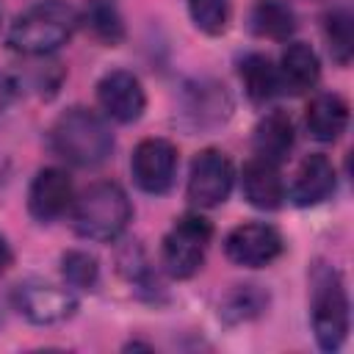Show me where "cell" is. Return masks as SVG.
I'll list each match as a JSON object with an SVG mask.
<instances>
[{"label":"cell","instance_id":"obj_1","mask_svg":"<svg viewBox=\"0 0 354 354\" xmlns=\"http://www.w3.org/2000/svg\"><path fill=\"white\" fill-rule=\"evenodd\" d=\"M77 14L72 6L58 0H41L25 8L8 28V47L22 55H47L69 41L77 28Z\"/></svg>","mask_w":354,"mask_h":354},{"label":"cell","instance_id":"obj_2","mask_svg":"<svg viewBox=\"0 0 354 354\" xmlns=\"http://www.w3.org/2000/svg\"><path fill=\"white\" fill-rule=\"evenodd\" d=\"M50 144L55 155L69 160L72 166H100L111 149H113V136L105 124L102 116H97L88 108H69L64 111L53 130H50Z\"/></svg>","mask_w":354,"mask_h":354},{"label":"cell","instance_id":"obj_3","mask_svg":"<svg viewBox=\"0 0 354 354\" xmlns=\"http://www.w3.org/2000/svg\"><path fill=\"white\" fill-rule=\"evenodd\" d=\"M133 218V205L116 183H94L75 199L72 224L80 238L113 241Z\"/></svg>","mask_w":354,"mask_h":354},{"label":"cell","instance_id":"obj_4","mask_svg":"<svg viewBox=\"0 0 354 354\" xmlns=\"http://www.w3.org/2000/svg\"><path fill=\"white\" fill-rule=\"evenodd\" d=\"M313 332L324 351H337L348 335V296L335 268L315 271L313 288Z\"/></svg>","mask_w":354,"mask_h":354},{"label":"cell","instance_id":"obj_5","mask_svg":"<svg viewBox=\"0 0 354 354\" xmlns=\"http://www.w3.org/2000/svg\"><path fill=\"white\" fill-rule=\"evenodd\" d=\"M210 235H213V227H210L207 218H202L196 213H188V216L177 218L174 227L163 238V266H166V271L177 279H185V277L196 274L202 260H205Z\"/></svg>","mask_w":354,"mask_h":354},{"label":"cell","instance_id":"obj_6","mask_svg":"<svg viewBox=\"0 0 354 354\" xmlns=\"http://www.w3.org/2000/svg\"><path fill=\"white\" fill-rule=\"evenodd\" d=\"M232 163L218 149H202L188 171V199L199 207H216L230 196Z\"/></svg>","mask_w":354,"mask_h":354},{"label":"cell","instance_id":"obj_7","mask_svg":"<svg viewBox=\"0 0 354 354\" xmlns=\"http://www.w3.org/2000/svg\"><path fill=\"white\" fill-rule=\"evenodd\" d=\"M133 180L147 194H163L177 174V147L166 138H144L133 149Z\"/></svg>","mask_w":354,"mask_h":354},{"label":"cell","instance_id":"obj_8","mask_svg":"<svg viewBox=\"0 0 354 354\" xmlns=\"http://www.w3.org/2000/svg\"><path fill=\"white\" fill-rule=\"evenodd\" d=\"M224 252L238 266L260 268L282 254V235L271 224H241L227 235Z\"/></svg>","mask_w":354,"mask_h":354},{"label":"cell","instance_id":"obj_9","mask_svg":"<svg viewBox=\"0 0 354 354\" xmlns=\"http://www.w3.org/2000/svg\"><path fill=\"white\" fill-rule=\"evenodd\" d=\"M17 310L33 324H58L75 313V296L41 279H28L14 290Z\"/></svg>","mask_w":354,"mask_h":354},{"label":"cell","instance_id":"obj_10","mask_svg":"<svg viewBox=\"0 0 354 354\" xmlns=\"http://www.w3.org/2000/svg\"><path fill=\"white\" fill-rule=\"evenodd\" d=\"M97 100H100V108L122 124L136 122L147 105V97H144L138 77L133 72H124V69H113L97 83Z\"/></svg>","mask_w":354,"mask_h":354},{"label":"cell","instance_id":"obj_11","mask_svg":"<svg viewBox=\"0 0 354 354\" xmlns=\"http://www.w3.org/2000/svg\"><path fill=\"white\" fill-rule=\"evenodd\" d=\"M72 205V180L64 169H41L28 191V207L39 221H53Z\"/></svg>","mask_w":354,"mask_h":354},{"label":"cell","instance_id":"obj_12","mask_svg":"<svg viewBox=\"0 0 354 354\" xmlns=\"http://www.w3.org/2000/svg\"><path fill=\"white\" fill-rule=\"evenodd\" d=\"M277 77H279V91L304 94V91L315 88V83L321 77V64H318L315 50L304 41L288 44L282 58H279Z\"/></svg>","mask_w":354,"mask_h":354},{"label":"cell","instance_id":"obj_13","mask_svg":"<svg viewBox=\"0 0 354 354\" xmlns=\"http://www.w3.org/2000/svg\"><path fill=\"white\" fill-rule=\"evenodd\" d=\"M335 191V169L329 163L326 155H307L299 169H296V177H293V185H290V196L299 207H310V205H318L324 202L329 194Z\"/></svg>","mask_w":354,"mask_h":354},{"label":"cell","instance_id":"obj_14","mask_svg":"<svg viewBox=\"0 0 354 354\" xmlns=\"http://www.w3.org/2000/svg\"><path fill=\"white\" fill-rule=\"evenodd\" d=\"M241 183H243V196L249 199V205L260 210H277L285 199V185H282V177L274 160L252 158L243 166Z\"/></svg>","mask_w":354,"mask_h":354},{"label":"cell","instance_id":"obj_15","mask_svg":"<svg viewBox=\"0 0 354 354\" xmlns=\"http://www.w3.org/2000/svg\"><path fill=\"white\" fill-rule=\"evenodd\" d=\"M348 124V105L337 94H318L307 105V130L318 141H335Z\"/></svg>","mask_w":354,"mask_h":354},{"label":"cell","instance_id":"obj_16","mask_svg":"<svg viewBox=\"0 0 354 354\" xmlns=\"http://www.w3.org/2000/svg\"><path fill=\"white\" fill-rule=\"evenodd\" d=\"M293 147V122L285 111L266 113L254 127V152L257 158L279 163Z\"/></svg>","mask_w":354,"mask_h":354},{"label":"cell","instance_id":"obj_17","mask_svg":"<svg viewBox=\"0 0 354 354\" xmlns=\"http://www.w3.org/2000/svg\"><path fill=\"white\" fill-rule=\"evenodd\" d=\"M252 30L257 36L285 41L296 30V14L285 0H257L252 8Z\"/></svg>","mask_w":354,"mask_h":354},{"label":"cell","instance_id":"obj_18","mask_svg":"<svg viewBox=\"0 0 354 354\" xmlns=\"http://www.w3.org/2000/svg\"><path fill=\"white\" fill-rule=\"evenodd\" d=\"M241 80H243V88L246 94L254 100V102H266L271 100L277 91H279V77H277V66L271 64V58L260 55V53H252L241 61Z\"/></svg>","mask_w":354,"mask_h":354},{"label":"cell","instance_id":"obj_19","mask_svg":"<svg viewBox=\"0 0 354 354\" xmlns=\"http://www.w3.org/2000/svg\"><path fill=\"white\" fill-rule=\"evenodd\" d=\"M83 25L91 30L94 39L105 44H116L124 36V25L113 0H91L83 11Z\"/></svg>","mask_w":354,"mask_h":354},{"label":"cell","instance_id":"obj_20","mask_svg":"<svg viewBox=\"0 0 354 354\" xmlns=\"http://www.w3.org/2000/svg\"><path fill=\"white\" fill-rule=\"evenodd\" d=\"M324 33H326L332 58H335L340 66H346V64L351 61V53H354V28H351V14H348V8H335L332 14H326Z\"/></svg>","mask_w":354,"mask_h":354},{"label":"cell","instance_id":"obj_21","mask_svg":"<svg viewBox=\"0 0 354 354\" xmlns=\"http://www.w3.org/2000/svg\"><path fill=\"white\" fill-rule=\"evenodd\" d=\"M188 14L202 33H224L230 22V0H188Z\"/></svg>","mask_w":354,"mask_h":354},{"label":"cell","instance_id":"obj_22","mask_svg":"<svg viewBox=\"0 0 354 354\" xmlns=\"http://www.w3.org/2000/svg\"><path fill=\"white\" fill-rule=\"evenodd\" d=\"M64 279L72 288H91L97 282V260L86 252H66L61 260Z\"/></svg>","mask_w":354,"mask_h":354},{"label":"cell","instance_id":"obj_23","mask_svg":"<svg viewBox=\"0 0 354 354\" xmlns=\"http://www.w3.org/2000/svg\"><path fill=\"white\" fill-rule=\"evenodd\" d=\"M263 293H257L254 290V285H241L230 299H227V310L224 313H230V310H235V321L238 318H249V315H257L260 313V307H263Z\"/></svg>","mask_w":354,"mask_h":354},{"label":"cell","instance_id":"obj_24","mask_svg":"<svg viewBox=\"0 0 354 354\" xmlns=\"http://www.w3.org/2000/svg\"><path fill=\"white\" fill-rule=\"evenodd\" d=\"M14 94H17V86H14V80H11V77H6V75H0V113H3V111L11 105Z\"/></svg>","mask_w":354,"mask_h":354},{"label":"cell","instance_id":"obj_25","mask_svg":"<svg viewBox=\"0 0 354 354\" xmlns=\"http://www.w3.org/2000/svg\"><path fill=\"white\" fill-rule=\"evenodd\" d=\"M8 260H11V249H8V243H6V238L0 235V271L8 266Z\"/></svg>","mask_w":354,"mask_h":354}]
</instances>
